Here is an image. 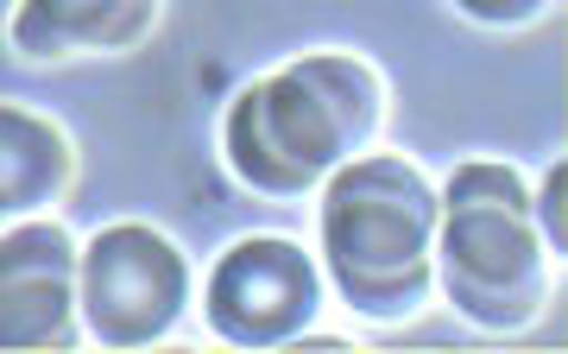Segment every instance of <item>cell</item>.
<instances>
[{
  "label": "cell",
  "mask_w": 568,
  "mask_h": 354,
  "mask_svg": "<svg viewBox=\"0 0 568 354\" xmlns=\"http://www.w3.org/2000/svg\"><path fill=\"white\" fill-rule=\"evenodd\" d=\"M386 83L354 51H304L246 83L222 114V159L253 196L297 203L328 171L379 146Z\"/></svg>",
  "instance_id": "6da1fadb"
},
{
  "label": "cell",
  "mask_w": 568,
  "mask_h": 354,
  "mask_svg": "<svg viewBox=\"0 0 568 354\" xmlns=\"http://www.w3.org/2000/svg\"><path fill=\"white\" fill-rule=\"evenodd\" d=\"M436 184L398 152H361L316 190V266L354 316L405 323L436 292Z\"/></svg>",
  "instance_id": "7a4b0ae2"
},
{
  "label": "cell",
  "mask_w": 568,
  "mask_h": 354,
  "mask_svg": "<svg viewBox=\"0 0 568 354\" xmlns=\"http://www.w3.org/2000/svg\"><path fill=\"white\" fill-rule=\"evenodd\" d=\"M436 203V292L474 330H530L556 292V253L530 215L525 171L499 159H467L448 171Z\"/></svg>",
  "instance_id": "3957f363"
},
{
  "label": "cell",
  "mask_w": 568,
  "mask_h": 354,
  "mask_svg": "<svg viewBox=\"0 0 568 354\" xmlns=\"http://www.w3.org/2000/svg\"><path fill=\"white\" fill-rule=\"evenodd\" d=\"M190 260L152 222H108L77 247V316L108 354H140L178 335L190 316Z\"/></svg>",
  "instance_id": "277c9868"
},
{
  "label": "cell",
  "mask_w": 568,
  "mask_h": 354,
  "mask_svg": "<svg viewBox=\"0 0 568 354\" xmlns=\"http://www.w3.org/2000/svg\"><path fill=\"white\" fill-rule=\"evenodd\" d=\"M323 297L328 285L310 247L284 241V234H246L209 266L203 316L215 342L265 354L304 342L323 316Z\"/></svg>",
  "instance_id": "5b68a950"
},
{
  "label": "cell",
  "mask_w": 568,
  "mask_h": 354,
  "mask_svg": "<svg viewBox=\"0 0 568 354\" xmlns=\"http://www.w3.org/2000/svg\"><path fill=\"white\" fill-rule=\"evenodd\" d=\"M77 342V234L51 215L0 222V354H51Z\"/></svg>",
  "instance_id": "8992f818"
},
{
  "label": "cell",
  "mask_w": 568,
  "mask_h": 354,
  "mask_svg": "<svg viewBox=\"0 0 568 354\" xmlns=\"http://www.w3.org/2000/svg\"><path fill=\"white\" fill-rule=\"evenodd\" d=\"M164 0H13L7 39L32 63L126 58L159 32Z\"/></svg>",
  "instance_id": "52a82bcc"
},
{
  "label": "cell",
  "mask_w": 568,
  "mask_h": 354,
  "mask_svg": "<svg viewBox=\"0 0 568 354\" xmlns=\"http://www.w3.org/2000/svg\"><path fill=\"white\" fill-rule=\"evenodd\" d=\"M77 184V140L51 114L0 102V222L51 215Z\"/></svg>",
  "instance_id": "ba28073f"
},
{
  "label": "cell",
  "mask_w": 568,
  "mask_h": 354,
  "mask_svg": "<svg viewBox=\"0 0 568 354\" xmlns=\"http://www.w3.org/2000/svg\"><path fill=\"white\" fill-rule=\"evenodd\" d=\"M530 215H537L549 253L562 260V253H568V165H549L544 171V184L530 190Z\"/></svg>",
  "instance_id": "9c48e42d"
},
{
  "label": "cell",
  "mask_w": 568,
  "mask_h": 354,
  "mask_svg": "<svg viewBox=\"0 0 568 354\" xmlns=\"http://www.w3.org/2000/svg\"><path fill=\"white\" fill-rule=\"evenodd\" d=\"M549 7H556V0H455V13H467L474 26H499V32L537 26Z\"/></svg>",
  "instance_id": "30bf717a"
}]
</instances>
